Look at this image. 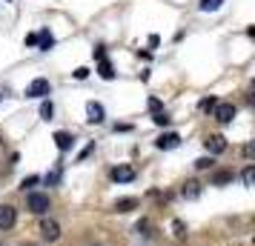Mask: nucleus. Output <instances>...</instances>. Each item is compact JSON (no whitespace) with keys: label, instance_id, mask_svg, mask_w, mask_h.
<instances>
[{"label":"nucleus","instance_id":"nucleus-1","mask_svg":"<svg viewBox=\"0 0 255 246\" xmlns=\"http://www.w3.org/2000/svg\"><path fill=\"white\" fill-rule=\"evenodd\" d=\"M49 195H43V192H29V198H26V209L32 212V215H46L49 212Z\"/></svg>","mask_w":255,"mask_h":246},{"label":"nucleus","instance_id":"nucleus-2","mask_svg":"<svg viewBox=\"0 0 255 246\" xmlns=\"http://www.w3.org/2000/svg\"><path fill=\"white\" fill-rule=\"evenodd\" d=\"M46 94H52V83L46 78H35L26 86V97H46Z\"/></svg>","mask_w":255,"mask_h":246},{"label":"nucleus","instance_id":"nucleus-3","mask_svg":"<svg viewBox=\"0 0 255 246\" xmlns=\"http://www.w3.org/2000/svg\"><path fill=\"white\" fill-rule=\"evenodd\" d=\"M235 112H238V109H235V103H218L215 109H212L215 120H218V123H224V126H227V123H232Z\"/></svg>","mask_w":255,"mask_h":246},{"label":"nucleus","instance_id":"nucleus-4","mask_svg":"<svg viewBox=\"0 0 255 246\" xmlns=\"http://www.w3.org/2000/svg\"><path fill=\"white\" fill-rule=\"evenodd\" d=\"M40 235H43V241L55 244V241L60 238V223L52 221V218H49V221H43V223H40Z\"/></svg>","mask_w":255,"mask_h":246},{"label":"nucleus","instance_id":"nucleus-5","mask_svg":"<svg viewBox=\"0 0 255 246\" xmlns=\"http://www.w3.org/2000/svg\"><path fill=\"white\" fill-rule=\"evenodd\" d=\"M204 146L209 149V155H221V152H227V138L224 135H209L204 141Z\"/></svg>","mask_w":255,"mask_h":246},{"label":"nucleus","instance_id":"nucleus-6","mask_svg":"<svg viewBox=\"0 0 255 246\" xmlns=\"http://www.w3.org/2000/svg\"><path fill=\"white\" fill-rule=\"evenodd\" d=\"M14 221H17V212H14V206L0 203V229H12Z\"/></svg>","mask_w":255,"mask_h":246},{"label":"nucleus","instance_id":"nucleus-7","mask_svg":"<svg viewBox=\"0 0 255 246\" xmlns=\"http://www.w3.org/2000/svg\"><path fill=\"white\" fill-rule=\"evenodd\" d=\"M112 180L115 183H132L135 180V169L132 166H115L112 169Z\"/></svg>","mask_w":255,"mask_h":246},{"label":"nucleus","instance_id":"nucleus-8","mask_svg":"<svg viewBox=\"0 0 255 246\" xmlns=\"http://www.w3.org/2000/svg\"><path fill=\"white\" fill-rule=\"evenodd\" d=\"M104 117H106V112H104L101 103H95V100L86 103V120H89V123H104Z\"/></svg>","mask_w":255,"mask_h":246},{"label":"nucleus","instance_id":"nucleus-9","mask_svg":"<svg viewBox=\"0 0 255 246\" xmlns=\"http://www.w3.org/2000/svg\"><path fill=\"white\" fill-rule=\"evenodd\" d=\"M178 143H181V135H175V132H163L161 138L155 141V146H158V149H175Z\"/></svg>","mask_w":255,"mask_h":246},{"label":"nucleus","instance_id":"nucleus-10","mask_svg":"<svg viewBox=\"0 0 255 246\" xmlns=\"http://www.w3.org/2000/svg\"><path fill=\"white\" fill-rule=\"evenodd\" d=\"M181 195H184L186 200H195V198H201V183H198V180H186V183H184V189H181Z\"/></svg>","mask_w":255,"mask_h":246},{"label":"nucleus","instance_id":"nucleus-11","mask_svg":"<svg viewBox=\"0 0 255 246\" xmlns=\"http://www.w3.org/2000/svg\"><path fill=\"white\" fill-rule=\"evenodd\" d=\"M55 143H58V149H60V152H69V149H72V143H75V138H72L69 132H55Z\"/></svg>","mask_w":255,"mask_h":246},{"label":"nucleus","instance_id":"nucleus-12","mask_svg":"<svg viewBox=\"0 0 255 246\" xmlns=\"http://www.w3.org/2000/svg\"><path fill=\"white\" fill-rule=\"evenodd\" d=\"M115 212H132V209H138V198H121V200H115V206H112Z\"/></svg>","mask_w":255,"mask_h":246},{"label":"nucleus","instance_id":"nucleus-13","mask_svg":"<svg viewBox=\"0 0 255 246\" xmlns=\"http://www.w3.org/2000/svg\"><path fill=\"white\" fill-rule=\"evenodd\" d=\"M37 46L43 49V52H49V49L55 46V37H52L49 29H40V35H37Z\"/></svg>","mask_w":255,"mask_h":246},{"label":"nucleus","instance_id":"nucleus-14","mask_svg":"<svg viewBox=\"0 0 255 246\" xmlns=\"http://www.w3.org/2000/svg\"><path fill=\"white\" fill-rule=\"evenodd\" d=\"M98 75H101L104 81H112V78H115V69H112V63H109V60H98Z\"/></svg>","mask_w":255,"mask_h":246},{"label":"nucleus","instance_id":"nucleus-15","mask_svg":"<svg viewBox=\"0 0 255 246\" xmlns=\"http://www.w3.org/2000/svg\"><path fill=\"white\" fill-rule=\"evenodd\" d=\"M232 172H215V175H212V186H224V183H230L232 180Z\"/></svg>","mask_w":255,"mask_h":246},{"label":"nucleus","instance_id":"nucleus-16","mask_svg":"<svg viewBox=\"0 0 255 246\" xmlns=\"http://www.w3.org/2000/svg\"><path fill=\"white\" fill-rule=\"evenodd\" d=\"M172 235L178 238V241H184V238H186V223L175 218V221H172Z\"/></svg>","mask_w":255,"mask_h":246},{"label":"nucleus","instance_id":"nucleus-17","mask_svg":"<svg viewBox=\"0 0 255 246\" xmlns=\"http://www.w3.org/2000/svg\"><path fill=\"white\" fill-rule=\"evenodd\" d=\"M224 0H201V12H218Z\"/></svg>","mask_w":255,"mask_h":246},{"label":"nucleus","instance_id":"nucleus-18","mask_svg":"<svg viewBox=\"0 0 255 246\" xmlns=\"http://www.w3.org/2000/svg\"><path fill=\"white\" fill-rule=\"evenodd\" d=\"M52 115H55L52 100H43V103H40V117H43V120H52Z\"/></svg>","mask_w":255,"mask_h":246},{"label":"nucleus","instance_id":"nucleus-19","mask_svg":"<svg viewBox=\"0 0 255 246\" xmlns=\"http://www.w3.org/2000/svg\"><path fill=\"white\" fill-rule=\"evenodd\" d=\"M215 106H218V100H215V97H204V100L198 103V109H201V112H212Z\"/></svg>","mask_w":255,"mask_h":246},{"label":"nucleus","instance_id":"nucleus-20","mask_svg":"<svg viewBox=\"0 0 255 246\" xmlns=\"http://www.w3.org/2000/svg\"><path fill=\"white\" fill-rule=\"evenodd\" d=\"M135 232H138V235H152L149 232V221H146V218H140V221L135 223Z\"/></svg>","mask_w":255,"mask_h":246},{"label":"nucleus","instance_id":"nucleus-21","mask_svg":"<svg viewBox=\"0 0 255 246\" xmlns=\"http://www.w3.org/2000/svg\"><path fill=\"white\" fill-rule=\"evenodd\" d=\"M241 177H244V186H253V180H255V169H253V166H247Z\"/></svg>","mask_w":255,"mask_h":246},{"label":"nucleus","instance_id":"nucleus-22","mask_svg":"<svg viewBox=\"0 0 255 246\" xmlns=\"http://www.w3.org/2000/svg\"><path fill=\"white\" fill-rule=\"evenodd\" d=\"M152 120H155L158 126H169V115H166V112H155V117H152Z\"/></svg>","mask_w":255,"mask_h":246},{"label":"nucleus","instance_id":"nucleus-23","mask_svg":"<svg viewBox=\"0 0 255 246\" xmlns=\"http://www.w3.org/2000/svg\"><path fill=\"white\" fill-rule=\"evenodd\" d=\"M212 164H215V161H212V155H209V158H198V161H195V169H209Z\"/></svg>","mask_w":255,"mask_h":246},{"label":"nucleus","instance_id":"nucleus-24","mask_svg":"<svg viewBox=\"0 0 255 246\" xmlns=\"http://www.w3.org/2000/svg\"><path fill=\"white\" fill-rule=\"evenodd\" d=\"M37 180H40V177H37V175H29V177H26V180H23V183H20V189H23V192H26V189H32V186H35Z\"/></svg>","mask_w":255,"mask_h":246},{"label":"nucleus","instance_id":"nucleus-25","mask_svg":"<svg viewBox=\"0 0 255 246\" xmlns=\"http://www.w3.org/2000/svg\"><path fill=\"white\" fill-rule=\"evenodd\" d=\"M92 55H95V60H106V49L104 46H95Z\"/></svg>","mask_w":255,"mask_h":246},{"label":"nucleus","instance_id":"nucleus-26","mask_svg":"<svg viewBox=\"0 0 255 246\" xmlns=\"http://www.w3.org/2000/svg\"><path fill=\"white\" fill-rule=\"evenodd\" d=\"M86 75H89V69H86V66L75 69V81H86Z\"/></svg>","mask_w":255,"mask_h":246},{"label":"nucleus","instance_id":"nucleus-27","mask_svg":"<svg viewBox=\"0 0 255 246\" xmlns=\"http://www.w3.org/2000/svg\"><path fill=\"white\" fill-rule=\"evenodd\" d=\"M149 112H161V100L158 97H149Z\"/></svg>","mask_w":255,"mask_h":246},{"label":"nucleus","instance_id":"nucleus-28","mask_svg":"<svg viewBox=\"0 0 255 246\" xmlns=\"http://www.w3.org/2000/svg\"><path fill=\"white\" fill-rule=\"evenodd\" d=\"M60 180V172H52V175H46V183H58Z\"/></svg>","mask_w":255,"mask_h":246},{"label":"nucleus","instance_id":"nucleus-29","mask_svg":"<svg viewBox=\"0 0 255 246\" xmlns=\"http://www.w3.org/2000/svg\"><path fill=\"white\" fill-rule=\"evenodd\" d=\"M26 46H37V35H29V37H26Z\"/></svg>","mask_w":255,"mask_h":246}]
</instances>
